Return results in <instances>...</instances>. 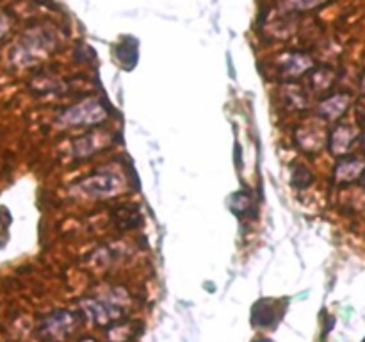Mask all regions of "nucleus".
<instances>
[{
    "label": "nucleus",
    "mask_w": 365,
    "mask_h": 342,
    "mask_svg": "<svg viewBox=\"0 0 365 342\" xmlns=\"http://www.w3.org/2000/svg\"><path fill=\"white\" fill-rule=\"evenodd\" d=\"M103 118H106V110L102 109V105L96 100H88V102L66 110L63 116V121L68 125H86L95 123V121L103 120Z\"/></svg>",
    "instance_id": "nucleus-1"
},
{
    "label": "nucleus",
    "mask_w": 365,
    "mask_h": 342,
    "mask_svg": "<svg viewBox=\"0 0 365 342\" xmlns=\"http://www.w3.org/2000/svg\"><path fill=\"white\" fill-rule=\"evenodd\" d=\"M365 160L356 159V157H348V159L339 160L337 167H335V178L341 184H349V182L359 180L364 175Z\"/></svg>",
    "instance_id": "nucleus-2"
},
{
    "label": "nucleus",
    "mask_w": 365,
    "mask_h": 342,
    "mask_svg": "<svg viewBox=\"0 0 365 342\" xmlns=\"http://www.w3.org/2000/svg\"><path fill=\"white\" fill-rule=\"evenodd\" d=\"M356 139V132L349 125H339L330 135V150L335 155H344L353 148Z\"/></svg>",
    "instance_id": "nucleus-3"
},
{
    "label": "nucleus",
    "mask_w": 365,
    "mask_h": 342,
    "mask_svg": "<svg viewBox=\"0 0 365 342\" xmlns=\"http://www.w3.org/2000/svg\"><path fill=\"white\" fill-rule=\"evenodd\" d=\"M349 100H351L349 95H344V93L330 96V98H327L319 105V113L323 114V118H327V120H339V118L348 110Z\"/></svg>",
    "instance_id": "nucleus-4"
},
{
    "label": "nucleus",
    "mask_w": 365,
    "mask_h": 342,
    "mask_svg": "<svg viewBox=\"0 0 365 342\" xmlns=\"http://www.w3.org/2000/svg\"><path fill=\"white\" fill-rule=\"evenodd\" d=\"M82 189L89 195H110L118 189V180L110 175H96L82 182Z\"/></svg>",
    "instance_id": "nucleus-5"
},
{
    "label": "nucleus",
    "mask_w": 365,
    "mask_h": 342,
    "mask_svg": "<svg viewBox=\"0 0 365 342\" xmlns=\"http://www.w3.org/2000/svg\"><path fill=\"white\" fill-rule=\"evenodd\" d=\"M362 89L365 91V78H364V82H362Z\"/></svg>",
    "instance_id": "nucleus-6"
},
{
    "label": "nucleus",
    "mask_w": 365,
    "mask_h": 342,
    "mask_svg": "<svg viewBox=\"0 0 365 342\" xmlns=\"http://www.w3.org/2000/svg\"><path fill=\"white\" fill-rule=\"evenodd\" d=\"M362 178H364V184H365V170H364V175H362Z\"/></svg>",
    "instance_id": "nucleus-7"
},
{
    "label": "nucleus",
    "mask_w": 365,
    "mask_h": 342,
    "mask_svg": "<svg viewBox=\"0 0 365 342\" xmlns=\"http://www.w3.org/2000/svg\"><path fill=\"white\" fill-rule=\"evenodd\" d=\"M2 28H4V25H2V24H0V32H2Z\"/></svg>",
    "instance_id": "nucleus-8"
},
{
    "label": "nucleus",
    "mask_w": 365,
    "mask_h": 342,
    "mask_svg": "<svg viewBox=\"0 0 365 342\" xmlns=\"http://www.w3.org/2000/svg\"><path fill=\"white\" fill-rule=\"evenodd\" d=\"M364 146H365V132H364Z\"/></svg>",
    "instance_id": "nucleus-9"
}]
</instances>
